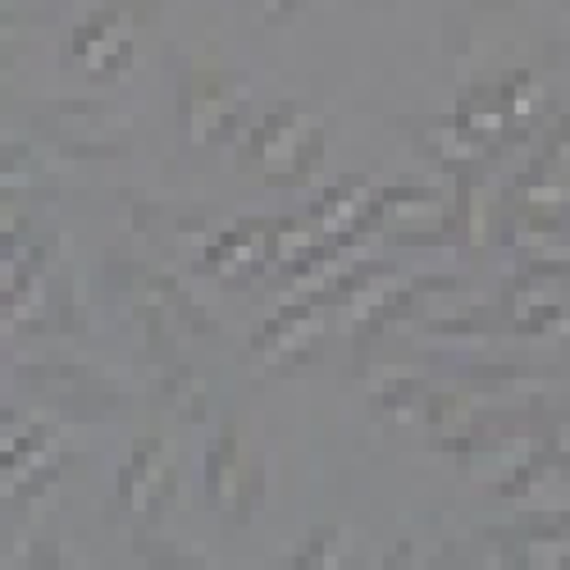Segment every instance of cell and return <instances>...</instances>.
I'll use <instances>...</instances> for the list:
<instances>
[{
  "instance_id": "6da1fadb",
  "label": "cell",
  "mask_w": 570,
  "mask_h": 570,
  "mask_svg": "<svg viewBox=\"0 0 570 570\" xmlns=\"http://www.w3.org/2000/svg\"><path fill=\"white\" fill-rule=\"evenodd\" d=\"M269 6H274V10H288V6H293V0H269Z\"/></svg>"
}]
</instances>
